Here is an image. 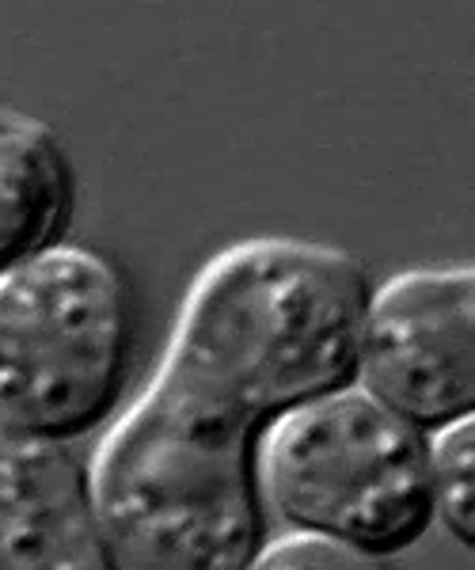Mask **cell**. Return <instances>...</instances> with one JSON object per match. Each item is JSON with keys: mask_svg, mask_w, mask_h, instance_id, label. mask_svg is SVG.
<instances>
[{"mask_svg": "<svg viewBox=\"0 0 475 570\" xmlns=\"http://www.w3.org/2000/svg\"><path fill=\"white\" fill-rule=\"evenodd\" d=\"M369 282L354 255L251 236L195 274L160 370L88 464L115 570H244L263 544L255 449L354 381Z\"/></svg>", "mask_w": 475, "mask_h": 570, "instance_id": "obj_1", "label": "cell"}, {"mask_svg": "<svg viewBox=\"0 0 475 570\" xmlns=\"http://www.w3.org/2000/svg\"><path fill=\"white\" fill-rule=\"evenodd\" d=\"M133 354V293L115 259L58 244L0 274V430L88 434L115 411Z\"/></svg>", "mask_w": 475, "mask_h": 570, "instance_id": "obj_2", "label": "cell"}, {"mask_svg": "<svg viewBox=\"0 0 475 570\" xmlns=\"http://www.w3.org/2000/svg\"><path fill=\"white\" fill-rule=\"evenodd\" d=\"M255 483L286 525L373 556L410 548L434 521L426 434L354 381L270 422Z\"/></svg>", "mask_w": 475, "mask_h": 570, "instance_id": "obj_3", "label": "cell"}, {"mask_svg": "<svg viewBox=\"0 0 475 570\" xmlns=\"http://www.w3.org/2000/svg\"><path fill=\"white\" fill-rule=\"evenodd\" d=\"M354 384L423 434L475 411V274L415 266L365 293Z\"/></svg>", "mask_w": 475, "mask_h": 570, "instance_id": "obj_4", "label": "cell"}, {"mask_svg": "<svg viewBox=\"0 0 475 570\" xmlns=\"http://www.w3.org/2000/svg\"><path fill=\"white\" fill-rule=\"evenodd\" d=\"M0 570H115L88 468L58 441L0 430Z\"/></svg>", "mask_w": 475, "mask_h": 570, "instance_id": "obj_5", "label": "cell"}, {"mask_svg": "<svg viewBox=\"0 0 475 570\" xmlns=\"http://www.w3.org/2000/svg\"><path fill=\"white\" fill-rule=\"evenodd\" d=\"M72 198L69 156L50 126L0 107V274L66 244Z\"/></svg>", "mask_w": 475, "mask_h": 570, "instance_id": "obj_6", "label": "cell"}, {"mask_svg": "<svg viewBox=\"0 0 475 570\" xmlns=\"http://www.w3.org/2000/svg\"><path fill=\"white\" fill-rule=\"evenodd\" d=\"M434 518L456 544H475V419L464 415L426 434Z\"/></svg>", "mask_w": 475, "mask_h": 570, "instance_id": "obj_7", "label": "cell"}, {"mask_svg": "<svg viewBox=\"0 0 475 570\" xmlns=\"http://www.w3.org/2000/svg\"><path fill=\"white\" fill-rule=\"evenodd\" d=\"M244 570H392V567L385 563V556H373L365 548L319 537V532L289 529L274 540H263Z\"/></svg>", "mask_w": 475, "mask_h": 570, "instance_id": "obj_8", "label": "cell"}]
</instances>
